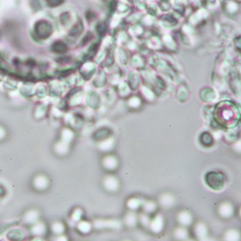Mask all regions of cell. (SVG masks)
Wrapping results in <instances>:
<instances>
[{
  "instance_id": "obj_1",
  "label": "cell",
  "mask_w": 241,
  "mask_h": 241,
  "mask_svg": "<svg viewBox=\"0 0 241 241\" xmlns=\"http://www.w3.org/2000/svg\"><path fill=\"white\" fill-rule=\"evenodd\" d=\"M153 230L155 232H159L161 230L162 227V220L159 217H156V219L151 224Z\"/></svg>"
},
{
  "instance_id": "obj_2",
  "label": "cell",
  "mask_w": 241,
  "mask_h": 241,
  "mask_svg": "<svg viewBox=\"0 0 241 241\" xmlns=\"http://www.w3.org/2000/svg\"><path fill=\"white\" fill-rule=\"evenodd\" d=\"M180 222H181L182 224H185V225H188V224L191 223V217L187 213H184L182 214L181 215H180Z\"/></svg>"
},
{
  "instance_id": "obj_3",
  "label": "cell",
  "mask_w": 241,
  "mask_h": 241,
  "mask_svg": "<svg viewBox=\"0 0 241 241\" xmlns=\"http://www.w3.org/2000/svg\"><path fill=\"white\" fill-rule=\"evenodd\" d=\"M238 234L235 231H229L226 234V240L227 241H238Z\"/></svg>"
},
{
  "instance_id": "obj_4",
  "label": "cell",
  "mask_w": 241,
  "mask_h": 241,
  "mask_svg": "<svg viewBox=\"0 0 241 241\" xmlns=\"http://www.w3.org/2000/svg\"><path fill=\"white\" fill-rule=\"evenodd\" d=\"M187 231L185 230V229H182V228H180V229H178V230L176 231V233H175V235H176V237L179 239H184L186 237H187Z\"/></svg>"
},
{
  "instance_id": "obj_5",
  "label": "cell",
  "mask_w": 241,
  "mask_h": 241,
  "mask_svg": "<svg viewBox=\"0 0 241 241\" xmlns=\"http://www.w3.org/2000/svg\"><path fill=\"white\" fill-rule=\"evenodd\" d=\"M206 233V230L204 225H199L198 227H197V235H198L199 237H204L205 236Z\"/></svg>"
},
{
  "instance_id": "obj_6",
  "label": "cell",
  "mask_w": 241,
  "mask_h": 241,
  "mask_svg": "<svg viewBox=\"0 0 241 241\" xmlns=\"http://www.w3.org/2000/svg\"><path fill=\"white\" fill-rule=\"evenodd\" d=\"M127 224H135V223H136V217L133 215L132 217L128 216L127 217Z\"/></svg>"
},
{
  "instance_id": "obj_7",
  "label": "cell",
  "mask_w": 241,
  "mask_h": 241,
  "mask_svg": "<svg viewBox=\"0 0 241 241\" xmlns=\"http://www.w3.org/2000/svg\"><path fill=\"white\" fill-rule=\"evenodd\" d=\"M190 241H191V240H190Z\"/></svg>"
}]
</instances>
